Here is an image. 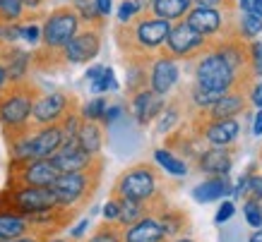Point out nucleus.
<instances>
[{
    "instance_id": "f257e3e1",
    "label": "nucleus",
    "mask_w": 262,
    "mask_h": 242,
    "mask_svg": "<svg viewBox=\"0 0 262 242\" xmlns=\"http://www.w3.org/2000/svg\"><path fill=\"white\" fill-rule=\"evenodd\" d=\"M36 101V89L29 84H10L0 96V127L8 144L29 132V117Z\"/></svg>"
},
{
    "instance_id": "f03ea898",
    "label": "nucleus",
    "mask_w": 262,
    "mask_h": 242,
    "mask_svg": "<svg viewBox=\"0 0 262 242\" xmlns=\"http://www.w3.org/2000/svg\"><path fill=\"white\" fill-rule=\"evenodd\" d=\"M99 175H101V161L92 165L89 171L60 173L58 180L51 185L53 197H56V206L72 213L82 204H87L89 197L94 195V189L99 187Z\"/></svg>"
},
{
    "instance_id": "7ed1b4c3",
    "label": "nucleus",
    "mask_w": 262,
    "mask_h": 242,
    "mask_svg": "<svg viewBox=\"0 0 262 242\" xmlns=\"http://www.w3.org/2000/svg\"><path fill=\"white\" fill-rule=\"evenodd\" d=\"M157 195H159V173L149 163H137L123 171L111 192V197L116 199H130V202L149 204V206H154Z\"/></svg>"
},
{
    "instance_id": "20e7f679",
    "label": "nucleus",
    "mask_w": 262,
    "mask_h": 242,
    "mask_svg": "<svg viewBox=\"0 0 262 242\" xmlns=\"http://www.w3.org/2000/svg\"><path fill=\"white\" fill-rule=\"evenodd\" d=\"M56 209V197L51 187H27V185H8L0 192V211H15L22 216L39 211Z\"/></svg>"
},
{
    "instance_id": "39448f33",
    "label": "nucleus",
    "mask_w": 262,
    "mask_h": 242,
    "mask_svg": "<svg viewBox=\"0 0 262 242\" xmlns=\"http://www.w3.org/2000/svg\"><path fill=\"white\" fill-rule=\"evenodd\" d=\"M58 168L51 158H34V161H10L8 185H27V187H51L58 180Z\"/></svg>"
},
{
    "instance_id": "423d86ee",
    "label": "nucleus",
    "mask_w": 262,
    "mask_h": 242,
    "mask_svg": "<svg viewBox=\"0 0 262 242\" xmlns=\"http://www.w3.org/2000/svg\"><path fill=\"white\" fill-rule=\"evenodd\" d=\"M233 70H231L226 60L219 53H209L200 60L198 70H195V79H198V89L202 91H214V94L224 96L233 84Z\"/></svg>"
},
{
    "instance_id": "0eeeda50",
    "label": "nucleus",
    "mask_w": 262,
    "mask_h": 242,
    "mask_svg": "<svg viewBox=\"0 0 262 242\" xmlns=\"http://www.w3.org/2000/svg\"><path fill=\"white\" fill-rule=\"evenodd\" d=\"M80 32V17L70 8H60L51 12L48 19L43 22L41 29V39L48 51H63V46Z\"/></svg>"
},
{
    "instance_id": "6e6552de",
    "label": "nucleus",
    "mask_w": 262,
    "mask_h": 242,
    "mask_svg": "<svg viewBox=\"0 0 262 242\" xmlns=\"http://www.w3.org/2000/svg\"><path fill=\"white\" fill-rule=\"evenodd\" d=\"M168 29H171V24L166 19H159V17L151 15V17H142L140 22H135L127 29V34H130V39L135 43V51L151 53V51H159L166 43Z\"/></svg>"
},
{
    "instance_id": "1a4fd4ad",
    "label": "nucleus",
    "mask_w": 262,
    "mask_h": 242,
    "mask_svg": "<svg viewBox=\"0 0 262 242\" xmlns=\"http://www.w3.org/2000/svg\"><path fill=\"white\" fill-rule=\"evenodd\" d=\"M70 108H75V101H72V96L63 94V91H51V94L36 96L34 108H32L34 125L36 127L58 125L60 117H63Z\"/></svg>"
},
{
    "instance_id": "9d476101",
    "label": "nucleus",
    "mask_w": 262,
    "mask_h": 242,
    "mask_svg": "<svg viewBox=\"0 0 262 242\" xmlns=\"http://www.w3.org/2000/svg\"><path fill=\"white\" fill-rule=\"evenodd\" d=\"M205 36L198 34L188 22H178L168 29L166 36V53L171 58H190L192 53L202 51Z\"/></svg>"
},
{
    "instance_id": "9b49d317",
    "label": "nucleus",
    "mask_w": 262,
    "mask_h": 242,
    "mask_svg": "<svg viewBox=\"0 0 262 242\" xmlns=\"http://www.w3.org/2000/svg\"><path fill=\"white\" fill-rule=\"evenodd\" d=\"M99 51H101V34L96 29H84V32H77L63 46V58L70 65H84L94 60Z\"/></svg>"
},
{
    "instance_id": "f8f14e48",
    "label": "nucleus",
    "mask_w": 262,
    "mask_h": 242,
    "mask_svg": "<svg viewBox=\"0 0 262 242\" xmlns=\"http://www.w3.org/2000/svg\"><path fill=\"white\" fill-rule=\"evenodd\" d=\"M51 163L58 168V173H77V171H89L99 161H96V156H89L87 151L77 144V139H70L60 144V149L51 156Z\"/></svg>"
},
{
    "instance_id": "ddd939ff",
    "label": "nucleus",
    "mask_w": 262,
    "mask_h": 242,
    "mask_svg": "<svg viewBox=\"0 0 262 242\" xmlns=\"http://www.w3.org/2000/svg\"><path fill=\"white\" fill-rule=\"evenodd\" d=\"M123 242H168L157 213H147L133 226L123 228Z\"/></svg>"
},
{
    "instance_id": "4468645a",
    "label": "nucleus",
    "mask_w": 262,
    "mask_h": 242,
    "mask_svg": "<svg viewBox=\"0 0 262 242\" xmlns=\"http://www.w3.org/2000/svg\"><path fill=\"white\" fill-rule=\"evenodd\" d=\"M178 82V65L171 55H161L154 60L149 72V89L154 94L166 96Z\"/></svg>"
},
{
    "instance_id": "2eb2a0df",
    "label": "nucleus",
    "mask_w": 262,
    "mask_h": 242,
    "mask_svg": "<svg viewBox=\"0 0 262 242\" xmlns=\"http://www.w3.org/2000/svg\"><path fill=\"white\" fill-rule=\"evenodd\" d=\"M130 108H133V115L140 125H149L154 117H159L164 113V96L154 94L151 89H140L137 94H133Z\"/></svg>"
},
{
    "instance_id": "dca6fc26",
    "label": "nucleus",
    "mask_w": 262,
    "mask_h": 242,
    "mask_svg": "<svg viewBox=\"0 0 262 242\" xmlns=\"http://www.w3.org/2000/svg\"><path fill=\"white\" fill-rule=\"evenodd\" d=\"M185 22L190 24L198 34H202L205 39L222 29V15H219L216 8H202V5H198V8H192L188 12Z\"/></svg>"
},
{
    "instance_id": "f3484780",
    "label": "nucleus",
    "mask_w": 262,
    "mask_h": 242,
    "mask_svg": "<svg viewBox=\"0 0 262 242\" xmlns=\"http://www.w3.org/2000/svg\"><path fill=\"white\" fill-rule=\"evenodd\" d=\"M0 60H3L5 70H8L10 84H19V82L27 77V72H29V63H32L29 53L22 51V48H15V46H10L5 53H0Z\"/></svg>"
},
{
    "instance_id": "a211bd4d",
    "label": "nucleus",
    "mask_w": 262,
    "mask_h": 242,
    "mask_svg": "<svg viewBox=\"0 0 262 242\" xmlns=\"http://www.w3.org/2000/svg\"><path fill=\"white\" fill-rule=\"evenodd\" d=\"M241 125L236 123V117H229V120H212L205 130V137L212 147H226L238 137Z\"/></svg>"
},
{
    "instance_id": "6ab92c4d",
    "label": "nucleus",
    "mask_w": 262,
    "mask_h": 242,
    "mask_svg": "<svg viewBox=\"0 0 262 242\" xmlns=\"http://www.w3.org/2000/svg\"><path fill=\"white\" fill-rule=\"evenodd\" d=\"M29 233H32V228H29L27 216L15 213V211H0V242L15 240V237Z\"/></svg>"
},
{
    "instance_id": "aec40b11",
    "label": "nucleus",
    "mask_w": 262,
    "mask_h": 242,
    "mask_svg": "<svg viewBox=\"0 0 262 242\" xmlns=\"http://www.w3.org/2000/svg\"><path fill=\"white\" fill-rule=\"evenodd\" d=\"M200 171L207 173V175H212V178H222L226 173L231 171V156L224 151L222 147H214L205 151L202 156H200Z\"/></svg>"
},
{
    "instance_id": "412c9836",
    "label": "nucleus",
    "mask_w": 262,
    "mask_h": 242,
    "mask_svg": "<svg viewBox=\"0 0 262 242\" xmlns=\"http://www.w3.org/2000/svg\"><path fill=\"white\" fill-rule=\"evenodd\" d=\"M229 192H231L229 180H226V175H222V178H209L202 185H198L192 189V199L200 204H209V202H216V199H224Z\"/></svg>"
},
{
    "instance_id": "4be33fe9",
    "label": "nucleus",
    "mask_w": 262,
    "mask_h": 242,
    "mask_svg": "<svg viewBox=\"0 0 262 242\" xmlns=\"http://www.w3.org/2000/svg\"><path fill=\"white\" fill-rule=\"evenodd\" d=\"M192 0H151V15L159 17V19H166V22H173V19H181L190 12Z\"/></svg>"
},
{
    "instance_id": "5701e85b",
    "label": "nucleus",
    "mask_w": 262,
    "mask_h": 242,
    "mask_svg": "<svg viewBox=\"0 0 262 242\" xmlns=\"http://www.w3.org/2000/svg\"><path fill=\"white\" fill-rule=\"evenodd\" d=\"M77 144H80L89 156H99V151L103 147V132L99 123H92V120H82L80 132H77Z\"/></svg>"
},
{
    "instance_id": "b1692460",
    "label": "nucleus",
    "mask_w": 262,
    "mask_h": 242,
    "mask_svg": "<svg viewBox=\"0 0 262 242\" xmlns=\"http://www.w3.org/2000/svg\"><path fill=\"white\" fill-rule=\"evenodd\" d=\"M118 206H120V213H118V226L120 228L133 226V223H137L140 219H144L147 213H157V209L149 206V204L130 202V199H118Z\"/></svg>"
},
{
    "instance_id": "393cba45",
    "label": "nucleus",
    "mask_w": 262,
    "mask_h": 242,
    "mask_svg": "<svg viewBox=\"0 0 262 242\" xmlns=\"http://www.w3.org/2000/svg\"><path fill=\"white\" fill-rule=\"evenodd\" d=\"M243 96L241 94H224L219 101L212 106V117L214 120H229V117L238 115L241 110H243Z\"/></svg>"
},
{
    "instance_id": "a878e982",
    "label": "nucleus",
    "mask_w": 262,
    "mask_h": 242,
    "mask_svg": "<svg viewBox=\"0 0 262 242\" xmlns=\"http://www.w3.org/2000/svg\"><path fill=\"white\" fill-rule=\"evenodd\" d=\"M157 216H159L161 228H164L166 237H178V235H181V230L185 228V213H181V211L159 209V211H157Z\"/></svg>"
},
{
    "instance_id": "bb28decb",
    "label": "nucleus",
    "mask_w": 262,
    "mask_h": 242,
    "mask_svg": "<svg viewBox=\"0 0 262 242\" xmlns=\"http://www.w3.org/2000/svg\"><path fill=\"white\" fill-rule=\"evenodd\" d=\"M154 161H157V165H161L166 173H171V175H176V178H183L185 173H188V165H185V161L178 156H173L168 149H157L154 151Z\"/></svg>"
},
{
    "instance_id": "cd10ccee",
    "label": "nucleus",
    "mask_w": 262,
    "mask_h": 242,
    "mask_svg": "<svg viewBox=\"0 0 262 242\" xmlns=\"http://www.w3.org/2000/svg\"><path fill=\"white\" fill-rule=\"evenodd\" d=\"M84 242H123V228L116 223H101Z\"/></svg>"
},
{
    "instance_id": "c85d7f7f",
    "label": "nucleus",
    "mask_w": 262,
    "mask_h": 242,
    "mask_svg": "<svg viewBox=\"0 0 262 242\" xmlns=\"http://www.w3.org/2000/svg\"><path fill=\"white\" fill-rule=\"evenodd\" d=\"M106 108H108V101H106L103 96H99V99H92V101H87L84 106H82L80 115H82V120L99 123V120L103 117V113H106Z\"/></svg>"
},
{
    "instance_id": "c756f323",
    "label": "nucleus",
    "mask_w": 262,
    "mask_h": 242,
    "mask_svg": "<svg viewBox=\"0 0 262 242\" xmlns=\"http://www.w3.org/2000/svg\"><path fill=\"white\" fill-rule=\"evenodd\" d=\"M24 5L19 0H0V24H12L22 19Z\"/></svg>"
},
{
    "instance_id": "7c9ffc66",
    "label": "nucleus",
    "mask_w": 262,
    "mask_h": 242,
    "mask_svg": "<svg viewBox=\"0 0 262 242\" xmlns=\"http://www.w3.org/2000/svg\"><path fill=\"white\" fill-rule=\"evenodd\" d=\"M89 84H92V91H94V94H103V91H108V89H118V79H116L111 67H103L101 75L96 79H92Z\"/></svg>"
},
{
    "instance_id": "2f4dec72",
    "label": "nucleus",
    "mask_w": 262,
    "mask_h": 242,
    "mask_svg": "<svg viewBox=\"0 0 262 242\" xmlns=\"http://www.w3.org/2000/svg\"><path fill=\"white\" fill-rule=\"evenodd\" d=\"M243 213H246V221L248 226L253 228H260L262 226V211H260V199H246V204H243Z\"/></svg>"
},
{
    "instance_id": "473e14b6",
    "label": "nucleus",
    "mask_w": 262,
    "mask_h": 242,
    "mask_svg": "<svg viewBox=\"0 0 262 242\" xmlns=\"http://www.w3.org/2000/svg\"><path fill=\"white\" fill-rule=\"evenodd\" d=\"M219 99H222L219 94H214V91H202L198 86H195V91H192V103L200 106V108H212Z\"/></svg>"
},
{
    "instance_id": "72a5a7b5",
    "label": "nucleus",
    "mask_w": 262,
    "mask_h": 242,
    "mask_svg": "<svg viewBox=\"0 0 262 242\" xmlns=\"http://www.w3.org/2000/svg\"><path fill=\"white\" fill-rule=\"evenodd\" d=\"M22 39V24H0V41H5V43H15V41Z\"/></svg>"
},
{
    "instance_id": "f704fd0d",
    "label": "nucleus",
    "mask_w": 262,
    "mask_h": 242,
    "mask_svg": "<svg viewBox=\"0 0 262 242\" xmlns=\"http://www.w3.org/2000/svg\"><path fill=\"white\" fill-rule=\"evenodd\" d=\"M140 12H142V10L137 8V3H133V0H123L120 8H118V22L127 24L135 15H140Z\"/></svg>"
},
{
    "instance_id": "c9c22d12",
    "label": "nucleus",
    "mask_w": 262,
    "mask_h": 242,
    "mask_svg": "<svg viewBox=\"0 0 262 242\" xmlns=\"http://www.w3.org/2000/svg\"><path fill=\"white\" fill-rule=\"evenodd\" d=\"M101 213H103V223H116V226H118V213H120L118 199H116V197H111L108 202L103 204Z\"/></svg>"
},
{
    "instance_id": "e433bc0d",
    "label": "nucleus",
    "mask_w": 262,
    "mask_h": 242,
    "mask_svg": "<svg viewBox=\"0 0 262 242\" xmlns=\"http://www.w3.org/2000/svg\"><path fill=\"white\" fill-rule=\"evenodd\" d=\"M77 17H80V19H87V22H96L101 15L96 12L94 3H89V0H77Z\"/></svg>"
},
{
    "instance_id": "4c0bfd02",
    "label": "nucleus",
    "mask_w": 262,
    "mask_h": 242,
    "mask_svg": "<svg viewBox=\"0 0 262 242\" xmlns=\"http://www.w3.org/2000/svg\"><path fill=\"white\" fill-rule=\"evenodd\" d=\"M241 27H243V34H246V36H257V34L262 32V19L260 17H253V15H243Z\"/></svg>"
},
{
    "instance_id": "58836bf2",
    "label": "nucleus",
    "mask_w": 262,
    "mask_h": 242,
    "mask_svg": "<svg viewBox=\"0 0 262 242\" xmlns=\"http://www.w3.org/2000/svg\"><path fill=\"white\" fill-rule=\"evenodd\" d=\"M22 39L27 41V43L36 46L41 39V27L39 24H22Z\"/></svg>"
},
{
    "instance_id": "ea45409f",
    "label": "nucleus",
    "mask_w": 262,
    "mask_h": 242,
    "mask_svg": "<svg viewBox=\"0 0 262 242\" xmlns=\"http://www.w3.org/2000/svg\"><path fill=\"white\" fill-rule=\"evenodd\" d=\"M233 213H236V204L233 202H222V206L216 209V219L214 221L216 223H226Z\"/></svg>"
},
{
    "instance_id": "a19ab883",
    "label": "nucleus",
    "mask_w": 262,
    "mask_h": 242,
    "mask_svg": "<svg viewBox=\"0 0 262 242\" xmlns=\"http://www.w3.org/2000/svg\"><path fill=\"white\" fill-rule=\"evenodd\" d=\"M248 195L262 202V175H250L248 178Z\"/></svg>"
},
{
    "instance_id": "79ce46f5",
    "label": "nucleus",
    "mask_w": 262,
    "mask_h": 242,
    "mask_svg": "<svg viewBox=\"0 0 262 242\" xmlns=\"http://www.w3.org/2000/svg\"><path fill=\"white\" fill-rule=\"evenodd\" d=\"M241 10L246 15H253L262 19V0H241Z\"/></svg>"
},
{
    "instance_id": "37998d69",
    "label": "nucleus",
    "mask_w": 262,
    "mask_h": 242,
    "mask_svg": "<svg viewBox=\"0 0 262 242\" xmlns=\"http://www.w3.org/2000/svg\"><path fill=\"white\" fill-rule=\"evenodd\" d=\"M120 115H123V108H120L118 103H113V106H108V108H106V113H103L101 120L106 123V125H113V123H116Z\"/></svg>"
},
{
    "instance_id": "c03bdc74",
    "label": "nucleus",
    "mask_w": 262,
    "mask_h": 242,
    "mask_svg": "<svg viewBox=\"0 0 262 242\" xmlns=\"http://www.w3.org/2000/svg\"><path fill=\"white\" fill-rule=\"evenodd\" d=\"M87 228H89V219H82L77 226L70 230V240H75V242H80L82 237H84V233H87Z\"/></svg>"
},
{
    "instance_id": "a18cd8bd",
    "label": "nucleus",
    "mask_w": 262,
    "mask_h": 242,
    "mask_svg": "<svg viewBox=\"0 0 262 242\" xmlns=\"http://www.w3.org/2000/svg\"><path fill=\"white\" fill-rule=\"evenodd\" d=\"M176 110H171V108H164V117H161V125H159V132H166V130H171L173 127V123H176Z\"/></svg>"
},
{
    "instance_id": "49530a36",
    "label": "nucleus",
    "mask_w": 262,
    "mask_h": 242,
    "mask_svg": "<svg viewBox=\"0 0 262 242\" xmlns=\"http://www.w3.org/2000/svg\"><path fill=\"white\" fill-rule=\"evenodd\" d=\"M94 8L101 17H108L113 10V0H94Z\"/></svg>"
},
{
    "instance_id": "de8ad7c7",
    "label": "nucleus",
    "mask_w": 262,
    "mask_h": 242,
    "mask_svg": "<svg viewBox=\"0 0 262 242\" xmlns=\"http://www.w3.org/2000/svg\"><path fill=\"white\" fill-rule=\"evenodd\" d=\"M10 86V79H8V70H5V65H3V60H0V96L8 91Z\"/></svg>"
},
{
    "instance_id": "09e8293b",
    "label": "nucleus",
    "mask_w": 262,
    "mask_h": 242,
    "mask_svg": "<svg viewBox=\"0 0 262 242\" xmlns=\"http://www.w3.org/2000/svg\"><path fill=\"white\" fill-rule=\"evenodd\" d=\"M231 195H233V199H241V197H246V195H248V178H241V182L236 185V189H233Z\"/></svg>"
},
{
    "instance_id": "8fccbe9b",
    "label": "nucleus",
    "mask_w": 262,
    "mask_h": 242,
    "mask_svg": "<svg viewBox=\"0 0 262 242\" xmlns=\"http://www.w3.org/2000/svg\"><path fill=\"white\" fill-rule=\"evenodd\" d=\"M103 67H106V65H92V67H89V70H87V75H84V79H87V82H92V79H96V77H99V75H101V72H103Z\"/></svg>"
},
{
    "instance_id": "3c124183",
    "label": "nucleus",
    "mask_w": 262,
    "mask_h": 242,
    "mask_svg": "<svg viewBox=\"0 0 262 242\" xmlns=\"http://www.w3.org/2000/svg\"><path fill=\"white\" fill-rule=\"evenodd\" d=\"M250 99H253V103L257 106V108H262V82L260 84H255L253 94H250Z\"/></svg>"
},
{
    "instance_id": "603ef678",
    "label": "nucleus",
    "mask_w": 262,
    "mask_h": 242,
    "mask_svg": "<svg viewBox=\"0 0 262 242\" xmlns=\"http://www.w3.org/2000/svg\"><path fill=\"white\" fill-rule=\"evenodd\" d=\"M253 134H255V137H262V108H257V115H255Z\"/></svg>"
},
{
    "instance_id": "864d4df0",
    "label": "nucleus",
    "mask_w": 262,
    "mask_h": 242,
    "mask_svg": "<svg viewBox=\"0 0 262 242\" xmlns=\"http://www.w3.org/2000/svg\"><path fill=\"white\" fill-rule=\"evenodd\" d=\"M8 242H43V237H39V235H22V237H15V240H8Z\"/></svg>"
},
{
    "instance_id": "5fc2aeb1",
    "label": "nucleus",
    "mask_w": 262,
    "mask_h": 242,
    "mask_svg": "<svg viewBox=\"0 0 262 242\" xmlns=\"http://www.w3.org/2000/svg\"><path fill=\"white\" fill-rule=\"evenodd\" d=\"M198 5H202V8H216V5H222V0H195Z\"/></svg>"
},
{
    "instance_id": "6e6d98bb",
    "label": "nucleus",
    "mask_w": 262,
    "mask_h": 242,
    "mask_svg": "<svg viewBox=\"0 0 262 242\" xmlns=\"http://www.w3.org/2000/svg\"><path fill=\"white\" fill-rule=\"evenodd\" d=\"M248 242H262V226L255 228V233L250 235V240H248Z\"/></svg>"
},
{
    "instance_id": "4d7b16f0",
    "label": "nucleus",
    "mask_w": 262,
    "mask_h": 242,
    "mask_svg": "<svg viewBox=\"0 0 262 242\" xmlns=\"http://www.w3.org/2000/svg\"><path fill=\"white\" fill-rule=\"evenodd\" d=\"M19 3H22L24 8H39L41 5V0H19Z\"/></svg>"
},
{
    "instance_id": "13d9d810",
    "label": "nucleus",
    "mask_w": 262,
    "mask_h": 242,
    "mask_svg": "<svg viewBox=\"0 0 262 242\" xmlns=\"http://www.w3.org/2000/svg\"><path fill=\"white\" fill-rule=\"evenodd\" d=\"M133 3H137V8L140 10H147L151 5V0H133Z\"/></svg>"
},
{
    "instance_id": "bf43d9fd",
    "label": "nucleus",
    "mask_w": 262,
    "mask_h": 242,
    "mask_svg": "<svg viewBox=\"0 0 262 242\" xmlns=\"http://www.w3.org/2000/svg\"><path fill=\"white\" fill-rule=\"evenodd\" d=\"M43 242H75V240H70V237H56V235H53V237H48V240H43Z\"/></svg>"
},
{
    "instance_id": "052dcab7",
    "label": "nucleus",
    "mask_w": 262,
    "mask_h": 242,
    "mask_svg": "<svg viewBox=\"0 0 262 242\" xmlns=\"http://www.w3.org/2000/svg\"><path fill=\"white\" fill-rule=\"evenodd\" d=\"M171 242H195V240H190V237H176V240H171Z\"/></svg>"
},
{
    "instance_id": "680f3d73",
    "label": "nucleus",
    "mask_w": 262,
    "mask_h": 242,
    "mask_svg": "<svg viewBox=\"0 0 262 242\" xmlns=\"http://www.w3.org/2000/svg\"><path fill=\"white\" fill-rule=\"evenodd\" d=\"M260 211H262V202H260Z\"/></svg>"
},
{
    "instance_id": "e2e57ef3",
    "label": "nucleus",
    "mask_w": 262,
    "mask_h": 242,
    "mask_svg": "<svg viewBox=\"0 0 262 242\" xmlns=\"http://www.w3.org/2000/svg\"><path fill=\"white\" fill-rule=\"evenodd\" d=\"M75 3H77V0H75Z\"/></svg>"
}]
</instances>
